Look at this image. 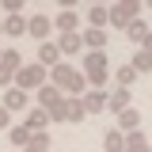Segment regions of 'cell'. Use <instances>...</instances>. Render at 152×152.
<instances>
[{"mask_svg":"<svg viewBox=\"0 0 152 152\" xmlns=\"http://www.w3.org/2000/svg\"><path fill=\"white\" fill-rule=\"evenodd\" d=\"M50 84L53 88H61V95L65 99H80V91L88 88V80H84V72L80 69H72V65H57V69H50Z\"/></svg>","mask_w":152,"mask_h":152,"instance_id":"1","label":"cell"},{"mask_svg":"<svg viewBox=\"0 0 152 152\" xmlns=\"http://www.w3.org/2000/svg\"><path fill=\"white\" fill-rule=\"evenodd\" d=\"M57 50H61V57H76L80 50H84V38L80 34H61L57 38Z\"/></svg>","mask_w":152,"mask_h":152,"instance_id":"14","label":"cell"},{"mask_svg":"<svg viewBox=\"0 0 152 152\" xmlns=\"http://www.w3.org/2000/svg\"><path fill=\"white\" fill-rule=\"evenodd\" d=\"M107 110H114V114L129 110V88H110L107 91Z\"/></svg>","mask_w":152,"mask_h":152,"instance_id":"9","label":"cell"},{"mask_svg":"<svg viewBox=\"0 0 152 152\" xmlns=\"http://www.w3.org/2000/svg\"><path fill=\"white\" fill-rule=\"evenodd\" d=\"M103 152H126V133L110 129L107 137H103Z\"/></svg>","mask_w":152,"mask_h":152,"instance_id":"19","label":"cell"},{"mask_svg":"<svg viewBox=\"0 0 152 152\" xmlns=\"http://www.w3.org/2000/svg\"><path fill=\"white\" fill-rule=\"evenodd\" d=\"M12 84H15L19 91H27V95H31V91H42V88L50 84V69H42L38 61H31V65L23 61V69L15 72V80H12Z\"/></svg>","mask_w":152,"mask_h":152,"instance_id":"2","label":"cell"},{"mask_svg":"<svg viewBox=\"0 0 152 152\" xmlns=\"http://www.w3.org/2000/svg\"><path fill=\"white\" fill-rule=\"evenodd\" d=\"M88 19H91V27H95V31H103V27L110 23V8H103V4H91V8H88Z\"/></svg>","mask_w":152,"mask_h":152,"instance_id":"18","label":"cell"},{"mask_svg":"<svg viewBox=\"0 0 152 152\" xmlns=\"http://www.w3.org/2000/svg\"><path fill=\"white\" fill-rule=\"evenodd\" d=\"M80 38H84V50L88 53H103V46H107V31H95V27H88Z\"/></svg>","mask_w":152,"mask_h":152,"instance_id":"13","label":"cell"},{"mask_svg":"<svg viewBox=\"0 0 152 152\" xmlns=\"http://www.w3.org/2000/svg\"><path fill=\"white\" fill-rule=\"evenodd\" d=\"M31 133H46V126H50V114L42 110V107H34V110H27V122H23Z\"/></svg>","mask_w":152,"mask_h":152,"instance_id":"15","label":"cell"},{"mask_svg":"<svg viewBox=\"0 0 152 152\" xmlns=\"http://www.w3.org/2000/svg\"><path fill=\"white\" fill-rule=\"evenodd\" d=\"M141 50H148V53H152V31H148V38L141 42Z\"/></svg>","mask_w":152,"mask_h":152,"instance_id":"28","label":"cell"},{"mask_svg":"<svg viewBox=\"0 0 152 152\" xmlns=\"http://www.w3.org/2000/svg\"><path fill=\"white\" fill-rule=\"evenodd\" d=\"M0 8H4L8 15H23V0H4Z\"/></svg>","mask_w":152,"mask_h":152,"instance_id":"26","label":"cell"},{"mask_svg":"<svg viewBox=\"0 0 152 152\" xmlns=\"http://www.w3.org/2000/svg\"><path fill=\"white\" fill-rule=\"evenodd\" d=\"M61 34H80V15H76L72 8H65L61 15H57V23H53Z\"/></svg>","mask_w":152,"mask_h":152,"instance_id":"11","label":"cell"},{"mask_svg":"<svg viewBox=\"0 0 152 152\" xmlns=\"http://www.w3.org/2000/svg\"><path fill=\"white\" fill-rule=\"evenodd\" d=\"M61 103H65V95H61V88H53V84H46V88L38 91V107H42L46 114H50V110H57Z\"/></svg>","mask_w":152,"mask_h":152,"instance_id":"7","label":"cell"},{"mask_svg":"<svg viewBox=\"0 0 152 152\" xmlns=\"http://www.w3.org/2000/svg\"><path fill=\"white\" fill-rule=\"evenodd\" d=\"M50 31H53V23H50L46 15H31V19H27V34L38 38V42H46V38H50Z\"/></svg>","mask_w":152,"mask_h":152,"instance_id":"10","label":"cell"},{"mask_svg":"<svg viewBox=\"0 0 152 152\" xmlns=\"http://www.w3.org/2000/svg\"><path fill=\"white\" fill-rule=\"evenodd\" d=\"M84 118H88V110L80 99H65L57 110H50V122H84Z\"/></svg>","mask_w":152,"mask_h":152,"instance_id":"4","label":"cell"},{"mask_svg":"<svg viewBox=\"0 0 152 152\" xmlns=\"http://www.w3.org/2000/svg\"><path fill=\"white\" fill-rule=\"evenodd\" d=\"M126 152H152L148 148V137L137 129V133H126Z\"/></svg>","mask_w":152,"mask_h":152,"instance_id":"20","label":"cell"},{"mask_svg":"<svg viewBox=\"0 0 152 152\" xmlns=\"http://www.w3.org/2000/svg\"><path fill=\"white\" fill-rule=\"evenodd\" d=\"M38 65H42V69H57V65H61L57 42H42V46H38Z\"/></svg>","mask_w":152,"mask_h":152,"instance_id":"8","label":"cell"},{"mask_svg":"<svg viewBox=\"0 0 152 152\" xmlns=\"http://www.w3.org/2000/svg\"><path fill=\"white\" fill-rule=\"evenodd\" d=\"M0 53H4V50H0Z\"/></svg>","mask_w":152,"mask_h":152,"instance_id":"31","label":"cell"},{"mask_svg":"<svg viewBox=\"0 0 152 152\" xmlns=\"http://www.w3.org/2000/svg\"><path fill=\"white\" fill-rule=\"evenodd\" d=\"M8 137H12V145H15V148H27V145H31V129H27V126H12Z\"/></svg>","mask_w":152,"mask_h":152,"instance_id":"22","label":"cell"},{"mask_svg":"<svg viewBox=\"0 0 152 152\" xmlns=\"http://www.w3.org/2000/svg\"><path fill=\"white\" fill-rule=\"evenodd\" d=\"M137 12H141V4H133V0L114 4V8H110V23H107V27H129L133 19H137Z\"/></svg>","mask_w":152,"mask_h":152,"instance_id":"5","label":"cell"},{"mask_svg":"<svg viewBox=\"0 0 152 152\" xmlns=\"http://www.w3.org/2000/svg\"><path fill=\"white\" fill-rule=\"evenodd\" d=\"M133 80H137V69H133V65H118V69H114V84H118V88H129Z\"/></svg>","mask_w":152,"mask_h":152,"instance_id":"21","label":"cell"},{"mask_svg":"<svg viewBox=\"0 0 152 152\" xmlns=\"http://www.w3.org/2000/svg\"><path fill=\"white\" fill-rule=\"evenodd\" d=\"M27 148H46L50 152V133H31V145Z\"/></svg>","mask_w":152,"mask_h":152,"instance_id":"25","label":"cell"},{"mask_svg":"<svg viewBox=\"0 0 152 152\" xmlns=\"http://www.w3.org/2000/svg\"><path fill=\"white\" fill-rule=\"evenodd\" d=\"M84 80H88V88H107V53H88L84 57Z\"/></svg>","mask_w":152,"mask_h":152,"instance_id":"3","label":"cell"},{"mask_svg":"<svg viewBox=\"0 0 152 152\" xmlns=\"http://www.w3.org/2000/svg\"><path fill=\"white\" fill-rule=\"evenodd\" d=\"M23 152H46V148H23Z\"/></svg>","mask_w":152,"mask_h":152,"instance_id":"29","label":"cell"},{"mask_svg":"<svg viewBox=\"0 0 152 152\" xmlns=\"http://www.w3.org/2000/svg\"><path fill=\"white\" fill-rule=\"evenodd\" d=\"M0 129H12V114L4 110V103H0Z\"/></svg>","mask_w":152,"mask_h":152,"instance_id":"27","label":"cell"},{"mask_svg":"<svg viewBox=\"0 0 152 152\" xmlns=\"http://www.w3.org/2000/svg\"><path fill=\"white\" fill-rule=\"evenodd\" d=\"M27 103H31V95L19 91V88H8V91H4V110L8 114L12 110H27Z\"/></svg>","mask_w":152,"mask_h":152,"instance_id":"12","label":"cell"},{"mask_svg":"<svg viewBox=\"0 0 152 152\" xmlns=\"http://www.w3.org/2000/svg\"><path fill=\"white\" fill-rule=\"evenodd\" d=\"M80 103H84V110H88V114L107 110V88H91V91H84V95H80Z\"/></svg>","mask_w":152,"mask_h":152,"instance_id":"6","label":"cell"},{"mask_svg":"<svg viewBox=\"0 0 152 152\" xmlns=\"http://www.w3.org/2000/svg\"><path fill=\"white\" fill-rule=\"evenodd\" d=\"M126 34H129L133 42H145V38H148V23H145V19H133L129 27H126Z\"/></svg>","mask_w":152,"mask_h":152,"instance_id":"23","label":"cell"},{"mask_svg":"<svg viewBox=\"0 0 152 152\" xmlns=\"http://www.w3.org/2000/svg\"><path fill=\"white\" fill-rule=\"evenodd\" d=\"M0 34H4V19H0Z\"/></svg>","mask_w":152,"mask_h":152,"instance_id":"30","label":"cell"},{"mask_svg":"<svg viewBox=\"0 0 152 152\" xmlns=\"http://www.w3.org/2000/svg\"><path fill=\"white\" fill-rule=\"evenodd\" d=\"M4 34L8 38H23L27 34V19L23 15H4Z\"/></svg>","mask_w":152,"mask_h":152,"instance_id":"17","label":"cell"},{"mask_svg":"<svg viewBox=\"0 0 152 152\" xmlns=\"http://www.w3.org/2000/svg\"><path fill=\"white\" fill-rule=\"evenodd\" d=\"M129 65L137 69V76H141V72H152V53H148V50H137V57H133Z\"/></svg>","mask_w":152,"mask_h":152,"instance_id":"24","label":"cell"},{"mask_svg":"<svg viewBox=\"0 0 152 152\" xmlns=\"http://www.w3.org/2000/svg\"><path fill=\"white\" fill-rule=\"evenodd\" d=\"M137 129H141V114L133 110V107L118 114V133H137Z\"/></svg>","mask_w":152,"mask_h":152,"instance_id":"16","label":"cell"}]
</instances>
